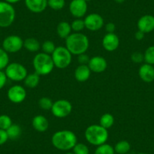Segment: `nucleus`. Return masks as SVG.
<instances>
[{
    "mask_svg": "<svg viewBox=\"0 0 154 154\" xmlns=\"http://www.w3.org/2000/svg\"><path fill=\"white\" fill-rule=\"evenodd\" d=\"M66 48L74 55H79L87 51L89 48V39L82 32L71 33L66 38Z\"/></svg>",
    "mask_w": 154,
    "mask_h": 154,
    "instance_id": "1",
    "label": "nucleus"
},
{
    "mask_svg": "<svg viewBox=\"0 0 154 154\" xmlns=\"http://www.w3.org/2000/svg\"><path fill=\"white\" fill-rule=\"evenodd\" d=\"M51 143L56 149L68 151L72 149L77 143V137L75 133L69 130L56 131L51 137Z\"/></svg>",
    "mask_w": 154,
    "mask_h": 154,
    "instance_id": "2",
    "label": "nucleus"
},
{
    "mask_svg": "<svg viewBox=\"0 0 154 154\" xmlns=\"http://www.w3.org/2000/svg\"><path fill=\"white\" fill-rule=\"evenodd\" d=\"M85 137L90 144L97 146L106 143L109 134L107 129L100 125H91L85 129Z\"/></svg>",
    "mask_w": 154,
    "mask_h": 154,
    "instance_id": "3",
    "label": "nucleus"
},
{
    "mask_svg": "<svg viewBox=\"0 0 154 154\" xmlns=\"http://www.w3.org/2000/svg\"><path fill=\"white\" fill-rule=\"evenodd\" d=\"M32 65L35 72L40 75H48L54 67L52 57L45 53H38L32 60Z\"/></svg>",
    "mask_w": 154,
    "mask_h": 154,
    "instance_id": "4",
    "label": "nucleus"
},
{
    "mask_svg": "<svg viewBox=\"0 0 154 154\" xmlns=\"http://www.w3.org/2000/svg\"><path fill=\"white\" fill-rule=\"evenodd\" d=\"M51 56L54 66L58 69H65L69 66L72 62V54L66 47H56L55 50Z\"/></svg>",
    "mask_w": 154,
    "mask_h": 154,
    "instance_id": "5",
    "label": "nucleus"
},
{
    "mask_svg": "<svg viewBox=\"0 0 154 154\" xmlns=\"http://www.w3.org/2000/svg\"><path fill=\"white\" fill-rule=\"evenodd\" d=\"M15 9L11 4L0 1V27H8L15 20Z\"/></svg>",
    "mask_w": 154,
    "mask_h": 154,
    "instance_id": "6",
    "label": "nucleus"
},
{
    "mask_svg": "<svg viewBox=\"0 0 154 154\" xmlns=\"http://www.w3.org/2000/svg\"><path fill=\"white\" fill-rule=\"evenodd\" d=\"M5 75L8 79L14 82H20L24 80L28 75L27 70L23 64L17 62L9 63L5 69Z\"/></svg>",
    "mask_w": 154,
    "mask_h": 154,
    "instance_id": "7",
    "label": "nucleus"
},
{
    "mask_svg": "<svg viewBox=\"0 0 154 154\" xmlns=\"http://www.w3.org/2000/svg\"><path fill=\"white\" fill-rule=\"evenodd\" d=\"M72 106L70 102L65 99L57 100L53 103L51 111L57 118H64L71 113Z\"/></svg>",
    "mask_w": 154,
    "mask_h": 154,
    "instance_id": "8",
    "label": "nucleus"
},
{
    "mask_svg": "<svg viewBox=\"0 0 154 154\" xmlns=\"http://www.w3.org/2000/svg\"><path fill=\"white\" fill-rule=\"evenodd\" d=\"M2 46L7 53H17L23 47V40L19 35H10L4 38Z\"/></svg>",
    "mask_w": 154,
    "mask_h": 154,
    "instance_id": "9",
    "label": "nucleus"
},
{
    "mask_svg": "<svg viewBox=\"0 0 154 154\" xmlns=\"http://www.w3.org/2000/svg\"><path fill=\"white\" fill-rule=\"evenodd\" d=\"M84 22H85V28L93 32L100 30L104 24V20L102 16L97 13H91L88 14L84 19Z\"/></svg>",
    "mask_w": 154,
    "mask_h": 154,
    "instance_id": "10",
    "label": "nucleus"
},
{
    "mask_svg": "<svg viewBox=\"0 0 154 154\" xmlns=\"http://www.w3.org/2000/svg\"><path fill=\"white\" fill-rule=\"evenodd\" d=\"M70 14L75 18H82L88 10V5L85 0H72L69 5Z\"/></svg>",
    "mask_w": 154,
    "mask_h": 154,
    "instance_id": "11",
    "label": "nucleus"
},
{
    "mask_svg": "<svg viewBox=\"0 0 154 154\" xmlns=\"http://www.w3.org/2000/svg\"><path fill=\"white\" fill-rule=\"evenodd\" d=\"M8 98L11 103H20L25 100L26 97V91L23 86L15 85L11 86L7 92Z\"/></svg>",
    "mask_w": 154,
    "mask_h": 154,
    "instance_id": "12",
    "label": "nucleus"
},
{
    "mask_svg": "<svg viewBox=\"0 0 154 154\" xmlns=\"http://www.w3.org/2000/svg\"><path fill=\"white\" fill-rule=\"evenodd\" d=\"M88 66L91 72L100 73L106 70L107 67V62L106 59L101 56H94L90 58Z\"/></svg>",
    "mask_w": 154,
    "mask_h": 154,
    "instance_id": "13",
    "label": "nucleus"
},
{
    "mask_svg": "<svg viewBox=\"0 0 154 154\" xmlns=\"http://www.w3.org/2000/svg\"><path fill=\"white\" fill-rule=\"evenodd\" d=\"M103 48L107 51H114L119 46V38L115 33H106L102 40Z\"/></svg>",
    "mask_w": 154,
    "mask_h": 154,
    "instance_id": "14",
    "label": "nucleus"
},
{
    "mask_svg": "<svg viewBox=\"0 0 154 154\" xmlns=\"http://www.w3.org/2000/svg\"><path fill=\"white\" fill-rule=\"evenodd\" d=\"M26 8L31 12L42 13L48 7V0H24Z\"/></svg>",
    "mask_w": 154,
    "mask_h": 154,
    "instance_id": "15",
    "label": "nucleus"
},
{
    "mask_svg": "<svg viewBox=\"0 0 154 154\" xmlns=\"http://www.w3.org/2000/svg\"><path fill=\"white\" fill-rule=\"evenodd\" d=\"M137 28L144 33L152 32L154 29V16L145 14L140 17L137 21Z\"/></svg>",
    "mask_w": 154,
    "mask_h": 154,
    "instance_id": "16",
    "label": "nucleus"
},
{
    "mask_svg": "<svg viewBox=\"0 0 154 154\" xmlns=\"http://www.w3.org/2000/svg\"><path fill=\"white\" fill-rule=\"evenodd\" d=\"M139 76L145 82H152L154 80V67L152 65L144 63L141 65L138 70Z\"/></svg>",
    "mask_w": 154,
    "mask_h": 154,
    "instance_id": "17",
    "label": "nucleus"
},
{
    "mask_svg": "<svg viewBox=\"0 0 154 154\" xmlns=\"http://www.w3.org/2000/svg\"><path fill=\"white\" fill-rule=\"evenodd\" d=\"M32 128L38 132H45L49 126L47 118L42 115H37L32 120Z\"/></svg>",
    "mask_w": 154,
    "mask_h": 154,
    "instance_id": "18",
    "label": "nucleus"
},
{
    "mask_svg": "<svg viewBox=\"0 0 154 154\" xmlns=\"http://www.w3.org/2000/svg\"><path fill=\"white\" fill-rule=\"evenodd\" d=\"M91 72V71L88 65H79L74 71V77L78 82H83L89 79Z\"/></svg>",
    "mask_w": 154,
    "mask_h": 154,
    "instance_id": "19",
    "label": "nucleus"
},
{
    "mask_svg": "<svg viewBox=\"0 0 154 154\" xmlns=\"http://www.w3.org/2000/svg\"><path fill=\"white\" fill-rule=\"evenodd\" d=\"M72 28L70 23L66 21H61L57 26V34L60 38L66 39L71 34Z\"/></svg>",
    "mask_w": 154,
    "mask_h": 154,
    "instance_id": "20",
    "label": "nucleus"
},
{
    "mask_svg": "<svg viewBox=\"0 0 154 154\" xmlns=\"http://www.w3.org/2000/svg\"><path fill=\"white\" fill-rule=\"evenodd\" d=\"M23 48L30 52H37L41 48V45L36 38L31 37L23 40Z\"/></svg>",
    "mask_w": 154,
    "mask_h": 154,
    "instance_id": "21",
    "label": "nucleus"
},
{
    "mask_svg": "<svg viewBox=\"0 0 154 154\" xmlns=\"http://www.w3.org/2000/svg\"><path fill=\"white\" fill-rule=\"evenodd\" d=\"M24 85L27 88H34L38 85L40 82V75H38L37 72L28 74L24 79Z\"/></svg>",
    "mask_w": 154,
    "mask_h": 154,
    "instance_id": "22",
    "label": "nucleus"
},
{
    "mask_svg": "<svg viewBox=\"0 0 154 154\" xmlns=\"http://www.w3.org/2000/svg\"><path fill=\"white\" fill-rule=\"evenodd\" d=\"M131 149V145L129 142L127 140H120L116 143L114 146V150L115 152L118 154H126Z\"/></svg>",
    "mask_w": 154,
    "mask_h": 154,
    "instance_id": "23",
    "label": "nucleus"
},
{
    "mask_svg": "<svg viewBox=\"0 0 154 154\" xmlns=\"http://www.w3.org/2000/svg\"><path fill=\"white\" fill-rule=\"evenodd\" d=\"M7 134H8V138L11 140H16L20 136L22 133L21 127L17 124L13 123L8 129L6 130Z\"/></svg>",
    "mask_w": 154,
    "mask_h": 154,
    "instance_id": "24",
    "label": "nucleus"
},
{
    "mask_svg": "<svg viewBox=\"0 0 154 154\" xmlns=\"http://www.w3.org/2000/svg\"><path fill=\"white\" fill-rule=\"evenodd\" d=\"M114 116L110 113H104L103 115L101 116V117L100 119V124L99 125H101L106 129L111 128L114 124Z\"/></svg>",
    "mask_w": 154,
    "mask_h": 154,
    "instance_id": "25",
    "label": "nucleus"
},
{
    "mask_svg": "<svg viewBox=\"0 0 154 154\" xmlns=\"http://www.w3.org/2000/svg\"><path fill=\"white\" fill-rule=\"evenodd\" d=\"M94 154H115V150L113 146L105 143L97 146V149L94 151Z\"/></svg>",
    "mask_w": 154,
    "mask_h": 154,
    "instance_id": "26",
    "label": "nucleus"
},
{
    "mask_svg": "<svg viewBox=\"0 0 154 154\" xmlns=\"http://www.w3.org/2000/svg\"><path fill=\"white\" fill-rule=\"evenodd\" d=\"M53 103L54 102L52 101V100L48 97H41L38 101V106L44 110H51L53 106Z\"/></svg>",
    "mask_w": 154,
    "mask_h": 154,
    "instance_id": "27",
    "label": "nucleus"
},
{
    "mask_svg": "<svg viewBox=\"0 0 154 154\" xmlns=\"http://www.w3.org/2000/svg\"><path fill=\"white\" fill-rule=\"evenodd\" d=\"M9 63V56L2 48L0 47V70L5 69Z\"/></svg>",
    "mask_w": 154,
    "mask_h": 154,
    "instance_id": "28",
    "label": "nucleus"
},
{
    "mask_svg": "<svg viewBox=\"0 0 154 154\" xmlns=\"http://www.w3.org/2000/svg\"><path fill=\"white\" fill-rule=\"evenodd\" d=\"M70 25L72 30H73L75 32H80L85 28V22L82 18H75Z\"/></svg>",
    "mask_w": 154,
    "mask_h": 154,
    "instance_id": "29",
    "label": "nucleus"
},
{
    "mask_svg": "<svg viewBox=\"0 0 154 154\" xmlns=\"http://www.w3.org/2000/svg\"><path fill=\"white\" fill-rule=\"evenodd\" d=\"M65 0H48V6L54 11H60L65 6Z\"/></svg>",
    "mask_w": 154,
    "mask_h": 154,
    "instance_id": "30",
    "label": "nucleus"
},
{
    "mask_svg": "<svg viewBox=\"0 0 154 154\" xmlns=\"http://www.w3.org/2000/svg\"><path fill=\"white\" fill-rule=\"evenodd\" d=\"M13 124L11 118L8 115H1L0 116V128L6 131L10 126Z\"/></svg>",
    "mask_w": 154,
    "mask_h": 154,
    "instance_id": "31",
    "label": "nucleus"
},
{
    "mask_svg": "<svg viewBox=\"0 0 154 154\" xmlns=\"http://www.w3.org/2000/svg\"><path fill=\"white\" fill-rule=\"evenodd\" d=\"M144 60L146 63L153 65L154 64V46H149L145 51L143 54Z\"/></svg>",
    "mask_w": 154,
    "mask_h": 154,
    "instance_id": "32",
    "label": "nucleus"
},
{
    "mask_svg": "<svg viewBox=\"0 0 154 154\" xmlns=\"http://www.w3.org/2000/svg\"><path fill=\"white\" fill-rule=\"evenodd\" d=\"M41 48H42V51L44 53H45L47 54H49V55H51L52 53L54 51V50H55L56 46L54 42H51V40H46L42 43Z\"/></svg>",
    "mask_w": 154,
    "mask_h": 154,
    "instance_id": "33",
    "label": "nucleus"
},
{
    "mask_svg": "<svg viewBox=\"0 0 154 154\" xmlns=\"http://www.w3.org/2000/svg\"><path fill=\"white\" fill-rule=\"evenodd\" d=\"M72 149L74 154H89V149L85 143H77Z\"/></svg>",
    "mask_w": 154,
    "mask_h": 154,
    "instance_id": "34",
    "label": "nucleus"
},
{
    "mask_svg": "<svg viewBox=\"0 0 154 154\" xmlns=\"http://www.w3.org/2000/svg\"><path fill=\"white\" fill-rule=\"evenodd\" d=\"M131 59L134 63H141L143 60H144V57H143V54H142V53L136 51V52H134L131 54Z\"/></svg>",
    "mask_w": 154,
    "mask_h": 154,
    "instance_id": "35",
    "label": "nucleus"
},
{
    "mask_svg": "<svg viewBox=\"0 0 154 154\" xmlns=\"http://www.w3.org/2000/svg\"><path fill=\"white\" fill-rule=\"evenodd\" d=\"M90 60V57L85 53L78 55V61L80 65H88Z\"/></svg>",
    "mask_w": 154,
    "mask_h": 154,
    "instance_id": "36",
    "label": "nucleus"
},
{
    "mask_svg": "<svg viewBox=\"0 0 154 154\" xmlns=\"http://www.w3.org/2000/svg\"><path fill=\"white\" fill-rule=\"evenodd\" d=\"M8 136L7 134V131L5 130L1 129L0 128V146L5 144L8 140Z\"/></svg>",
    "mask_w": 154,
    "mask_h": 154,
    "instance_id": "37",
    "label": "nucleus"
},
{
    "mask_svg": "<svg viewBox=\"0 0 154 154\" xmlns=\"http://www.w3.org/2000/svg\"><path fill=\"white\" fill-rule=\"evenodd\" d=\"M7 79H8V78L5 75V72L2 70H0V90L2 89L5 87L7 82Z\"/></svg>",
    "mask_w": 154,
    "mask_h": 154,
    "instance_id": "38",
    "label": "nucleus"
},
{
    "mask_svg": "<svg viewBox=\"0 0 154 154\" xmlns=\"http://www.w3.org/2000/svg\"><path fill=\"white\" fill-rule=\"evenodd\" d=\"M115 29L116 25L112 22H109L105 25V30H106V33H113Z\"/></svg>",
    "mask_w": 154,
    "mask_h": 154,
    "instance_id": "39",
    "label": "nucleus"
},
{
    "mask_svg": "<svg viewBox=\"0 0 154 154\" xmlns=\"http://www.w3.org/2000/svg\"><path fill=\"white\" fill-rule=\"evenodd\" d=\"M144 35H145L144 32H143L140 30H138L135 32V34H134V38H135L137 40L141 41L142 39L144 38Z\"/></svg>",
    "mask_w": 154,
    "mask_h": 154,
    "instance_id": "40",
    "label": "nucleus"
},
{
    "mask_svg": "<svg viewBox=\"0 0 154 154\" xmlns=\"http://www.w3.org/2000/svg\"><path fill=\"white\" fill-rule=\"evenodd\" d=\"M5 2H8V3L9 4H15V3H17V2H19L20 1V0H5Z\"/></svg>",
    "mask_w": 154,
    "mask_h": 154,
    "instance_id": "41",
    "label": "nucleus"
},
{
    "mask_svg": "<svg viewBox=\"0 0 154 154\" xmlns=\"http://www.w3.org/2000/svg\"><path fill=\"white\" fill-rule=\"evenodd\" d=\"M125 0H115L116 2H117V3L119 4H121V3H123L124 2H125Z\"/></svg>",
    "mask_w": 154,
    "mask_h": 154,
    "instance_id": "42",
    "label": "nucleus"
},
{
    "mask_svg": "<svg viewBox=\"0 0 154 154\" xmlns=\"http://www.w3.org/2000/svg\"><path fill=\"white\" fill-rule=\"evenodd\" d=\"M65 154H74L73 152H66V153H65Z\"/></svg>",
    "mask_w": 154,
    "mask_h": 154,
    "instance_id": "43",
    "label": "nucleus"
},
{
    "mask_svg": "<svg viewBox=\"0 0 154 154\" xmlns=\"http://www.w3.org/2000/svg\"><path fill=\"white\" fill-rule=\"evenodd\" d=\"M85 2H91V0H85Z\"/></svg>",
    "mask_w": 154,
    "mask_h": 154,
    "instance_id": "44",
    "label": "nucleus"
},
{
    "mask_svg": "<svg viewBox=\"0 0 154 154\" xmlns=\"http://www.w3.org/2000/svg\"><path fill=\"white\" fill-rule=\"evenodd\" d=\"M137 154H146V153H145V152H139V153Z\"/></svg>",
    "mask_w": 154,
    "mask_h": 154,
    "instance_id": "45",
    "label": "nucleus"
},
{
    "mask_svg": "<svg viewBox=\"0 0 154 154\" xmlns=\"http://www.w3.org/2000/svg\"><path fill=\"white\" fill-rule=\"evenodd\" d=\"M126 154H131V153H126Z\"/></svg>",
    "mask_w": 154,
    "mask_h": 154,
    "instance_id": "46",
    "label": "nucleus"
}]
</instances>
